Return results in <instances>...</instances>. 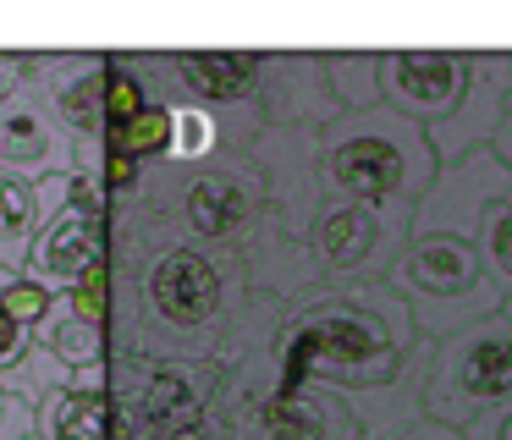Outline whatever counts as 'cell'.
I'll use <instances>...</instances> for the list:
<instances>
[{
    "label": "cell",
    "mask_w": 512,
    "mask_h": 440,
    "mask_svg": "<svg viewBox=\"0 0 512 440\" xmlns=\"http://www.w3.org/2000/svg\"><path fill=\"white\" fill-rule=\"evenodd\" d=\"M105 264H111V204H105L100 182L67 176V198L45 215L17 275L45 286L50 297H61L78 281H89L94 270H105Z\"/></svg>",
    "instance_id": "cell-4"
},
{
    "label": "cell",
    "mask_w": 512,
    "mask_h": 440,
    "mask_svg": "<svg viewBox=\"0 0 512 440\" xmlns=\"http://www.w3.org/2000/svg\"><path fill=\"white\" fill-rule=\"evenodd\" d=\"M468 61L474 50H380V105L413 127H435L463 99Z\"/></svg>",
    "instance_id": "cell-6"
},
{
    "label": "cell",
    "mask_w": 512,
    "mask_h": 440,
    "mask_svg": "<svg viewBox=\"0 0 512 440\" xmlns=\"http://www.w3.org/2000/svg\"><path fill=\"white\" fill-rule=\"evenodd\" d=\"M67 176L28 182V176L0 171V270H12V275L23 270V259H28V248H34L45 215L67 198Z\"/></svg>",
    "instance_id": "cell-12"
},
{
    "label": "cell",
    "mask_w": 512,
    "mask_h": 440,
    "mask_svg": "<svg viewBox=\"0 0 512 440\" xmlns=\"http://www.w3.org/2000/svg\"><path fill=\"white\" fill-rule=\"evenodd\" d=\"M512 187V171L490 149L468 154L457 165H435V182L424 187V198L413 204L408 231L413 237H474L479 215L490 209V198H501Z\"/></svg>",
    "instance_id": "cell-7"
},
{
    "label": "cell",
    "mask_w": 512,
    "mask_h": 440,
    "mask_svg": "<svg viewBox=\"0 0 512 440\" xmlns=\"http://www.w3.org/2000/svg\"><path fill=\"white\" fill-rule=\"evenodd\" d=\"M149 105H160V99L149 94L144 77L127 72V66L116 61V50H111V77H105V99H100V132H111V127H122V121H133L138 110H149Z\"/></svg>",
    "instance_id": "cell-19"
},
{
    "label": "cell",
    "mask_w": 512,
    "mask_h": 440,
    "mask_svg": "<svg viewBox=\"0 0 512 440\" xmlns=\"http://www.w3.org/2000/svg\"><path fill=\"white\" fill-rule=\"evenodd\" d=\"M320 77H325V94L336 99L342 116L380 105V50H325Z\"/></svg>",
    "instance_id": "cell-15"
},
{
    "label": "cell",
    "mask_w": 512,
    "mask_h": 440,
    "mask_svg": "<svg viewBox=\"0 0 512 440\" xmlns=\"http://www.w3.org/2000/svg\"><path fill=\"white\" fill-rule=\"evenodd\" d=\"M34 347H45L50 358L67 363L72 374L100 369V363H111V325L94 319V314H83V308L61 292V297H50L45 319L34 325Z\"/></svg>",
    "instance_id": "cell-13"
},
{
    "label": "cell",
    "mask_w": 512,
    "mask_h": 440,
    "mask_svg": "<svg viewBox=\"0 0 512 440\" xmlns=\"http://www.w3.org/2000/svg\"><path fill=\"white\" fill-rule=\"evenodd\" d=\"M166 55V77L177 105H204V110H243L254 116L259 110V66L265 55L259 50H160Z\"/></svg>",
    "instance_id": "cell-9"
},
{
    "label": "cell",
    "mask_w": 512,
    "mask_h": 440,
    "mask_svg": "<svg viewBox=\"0 0 512 440\" xmlns=\"http://www.w3.org/2000/svg\"><path fill=\"white\" fill-rule=\"evenodd\" d=\"M419 402L430 424H446L457 435L479 413L512 402V319L501 308L441 341H424Z\"/></svg>",
    "instance_id": "cell-3"
},
{
    "label": "cell",
    "mask_w": 512,
    "mask_h": 440,
    "mask_svg": "<svg viewBox=\"0 0 512 440\" xmlns=\"http://www.w3.org/2000/svg\"><path fill=\"white\" fill-rule=\"evenodd\" d=\"M6 281H12V270H0V292H6Z\"/></svg>",
    "instance_id": "cell-29"
},
{
    "label": "cell",
    "mask_w": 512,
    "mask_h": 440,
    "mask_svg": "<svg viewBox=\"0 0 512 440\" xmlns=\"http://www.w3.org/2000/svg\"><path fill=\"white\" fill-rule=\"evenodd\" d=\"M28 435H34V407L0 391V440H28Z\"/></svg>",
    "instance_id": "cell-23"
},
{
    "label": "cell",
    "mask_w": 512,
    "mask_h": 440,
    "mask_svg": "<svg viewBox=\"0 0 512 440\" xmlns=\"http://www.w3.org/2000/svg\"><path fill=\"white\" fill-rule=\"evenodd\" d=\"M463 440H512V402L490 407V413H479L474 424L463 429Z\"/></svg>",
    "instance_id": "cell-24"
},
{
    "label": "cell",
    "mask_w": 512,
    "mask_h": 440,
    "mask_svg": "<svg viewBox=\"0 0 512 440\" xmlns=\"http://www.w3.org/2000/svg\"><path fill=\"white\" fill-rule=\"evenodd\" d=\"M39 440H116V396L111 391H78L61 385L34 407Z\"/></svg>",
    "instance_id": "cell-14"
},
{
    "label": "cell",
    "mask_w": 512,
    "mask_h": 440,
    "mask_svg": "<svg viewBox=\"0 0 512 440\" xmlns=\"http://www.w3.org/2000/svg\"><path fill=\"white\" fill-rule=\"evenodd\" d=\"M45 308H50V292L34 286V281H23V275H12L6 292H0V314L12 319V325H23V330H34L39 319H45Z\"/></svg>",
    "instance_id": "cell-20"
},
{
    "label": "cell",
    "mask_w": 512,
    "mask_h": 440,
    "mask_svg": "<svg viewBox=\"0 0 512 440\" xmlns=\"http://www.w3.org/2000/svg\"><path fill=\"white\" fill-rule=\"evenodd\" d=\"M34 83V50H0V105Z\"/></svg>",
    "instance_id": "cell-21"
},
{
    "label": "cell",
    "mask_w": 512,
    "mask_h": 440,
    "mask_svg": "<svg viewBox=\"0 0 512 440\" xmlns=\"http://www.w3.org/2000/svg\"><path fill=\"white\" fill-rule=\"evenodd\" d=\"M226 149V127L215 110L204 105H171V143H166V165L177 171H193V165H210L215 154Z\"/></svg>",
    "instance_id": "cell-16"
},
{
    "label": "cell",
    "mask_w": 512,
    "mask_h": 440,
    "mask_svg": "<svg viewBox=\"0 0 512 440\" xmlns=\"http://www.w3.org/2000/svg\"><path fill=\"white\" fill-rule=\"evenodd\" d=\"M380 281L402 303L413 341H441L501 308V286L485 275L474 242L463 237H408V248Z\"/></svg>",
    "instance_id": "cell-2"
},
{
    "label": "cell",
    "mask_w": 512,
    "mask_h": 440,
    "mask_svg": "<svg viewBox=\"0 0 512 440\" xmlns=\"http://www.w3.org/2000/svg\"><path fill=\"white\" fill-rule=\"evenodd\" d=\"M72 149H78V138L50 116V105L39 99L34 83L0 105V171L28 176V182L67 176L72 171Z\"/></svg>",
    "instance_id": "cell-10"
},
{
    "label": "cell",
    "mask_w": 512,
    "mask_h": 440,
    "mask_svg": "<svg viewBox=\"0 0 512 440\" xmlns=\"http://www.w3.org/2000/svg\"><path fill=\"white\" fill-rule=\"evenodd\" d=\"M166 143H171V105H149V110H138L133 121L100 132L105 154H122V160L144 165V171L149 165H166Z\"/></svg>",
    "instance_id": "cell-17"
},
{
    "label": "cell",
    "mask_w": 512,
    "mask_h": 440,
    "mask_svg": "<svg viewBox=\"0 0 512 440\" xmlns=\"http://www.w3.org/2000/svg\"><path fill=\"white\" fill-rule=\"evenodd\" d=\"M397 440H463L457 429H446V424H430V418H419L413 429H402Z\"/></svg>",
    "instance_id": "cell-25"
},
{
    "label": "cell",
    "mask_w": 512,
    "mask_h": 440,
    "mask_svg": "<svg viewBox=\"0 0 512 440\" xmlns=\"http://www.w3.org/2000/svg\"><path fill=\"white\" fill-rule=\"evenodd\" d=\"M490 154H496V160H501V165H507V171H512V116L501 121V132H496V138H490Z\"/></svg>",
    "instance_id": "cell-26"
},
{
    "label": "cell",
    "mask_w": 512,
    "mask_h": 440,
    "mask_svg": "<svg viewBox=\"0 0 512 440\" xmlns=\"http://www.w3.org/2000/svg\"><path fill=\"white\" fill-rule=\"evenodd\" d=\"M468 242H474L485 275L501 286V297H512V187L501 198H490V209L479 215V226Z\"/></svg>",
    "instance_id": "cell-18"
},
{
    "label": "cell",
    "mask_w": 512,
    "mask_h": 440,
    "mask_svg": "<svg viewBox=\"0 0 512 440\" xmlns=\"http://www.w3.org/2000/svg\"><path fill=\"white\" fill-rule=\"evenodd\" d=\"M111 50H34V88L72 138H100Z\"/></svg>",
    "instance_id": "cell-11"
},
{
    "label": "cell",
    "mask_w": 512,
    "mask_h": 440,
    "mask_svg": "<svg viewBox=\"0 0 512 440\" xmlns=\"http://www.w3.org/2000/svg\"><path fill=\"white\" fill-rule=\"evenodd\" d=\"M507 94H512V77H507V50H474L468 61V88L457 99V110L435 127H424L430 138L435 165H457L468 154L490 149V138L501 132L507 121Z\"/></svg>",
    "instance_id": "cell-8"
},
{
    "label": "cell",
    "mask_w": 512,
    "mask_h": 440,
    "mask_svg": "<svg viewBox=\"0 0 512 440\" xmlns=\"http://www.w3.org/2000/svg\"><path fill=\"white\" fill-rule=\"evenodd\" d=\"M408 220L413 215H386V209H358V204H331L325 198L320 215L303 231L309 264L320 275L325 292L342 286H369L397 264V253L408 248Z\"/></svg>",
    "instance_id": "cell-5"
},
{
    "label": "cell",
    "mask_w": 512,
    "mask_h": 440,
    "mask_svg": "<svg viewBox=\"0 0 512 440\" xmlns=\"http://www.w3.org/2000/svg\"><path fill=\"white\" fill-rule=\"evenodd\" d=\"M28 440H39V435H28Z\"/></svg>",
    "instance_id": "cell-30"
},
{
    "label": "cell",
    "mask_w": 512,
    "mask_h": 440,
    "mask_svg": "<svg viewBox=\"0 0 512 440\" xmlns=\"http://www.w3.org/2000/svg\"><path fill=\"white\" fill-rule=\"evenodd\" d=\"M501 314H507V319H512V297H501Z\"/></svg>",
    "instance_id": "cell-28"
},
{
    "label": "cell",
    "mask_w": 512,
    "mask_h": 440,
    "mask_svg": "<svg viewBox=\"0 0 512 440\" xmlns=\"http://www.w3.org/2000/svg\"><path fill=\"white\" fill-rule=\"evenodd\" d=\"M314 154H320V193L331 204L413 215L424 187L435 182V154L424 127H413L386 105L336 116L325 132H314Z\"/></svg>",
    "instance_id": "cell-1"
},
{
    "label": "cell",
    "mask_w": 512,
    "mask_h": 440,
    "mask_svg": "<svg viewBox=\"0 0 512 440\" xmlns=\"http://www.w3.org/2000/svg\"><path fill=\"white\" fill-rule=\"evenodd\" d=\"M507 77H512V50H507ZM507 116H512V94H507Z\"/></svg>",
    "instance_id": "cell-27"
},
{
    "label": "cell",
    "mask_w": 512,
    "mask_h": 440,
    "mask_svg": "<svg viewBox=\"0 0 512 440\" xmlns=\"http://www.w3.org/2000/svg\"><path fill=\"white\" fill-rule=\"evenodd\" d=\"M28 347H34V330L12 325V319L0 314V374H12L17 363L28 358Z\"/></svg>",
    "instance_id": "cell-22"
}]
</instances>
